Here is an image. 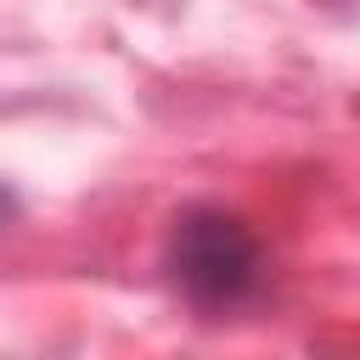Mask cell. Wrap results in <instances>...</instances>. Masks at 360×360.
Returning <instances> with one entry per match:
<instances>
[{"mask_svg": "<svg viewBox=\"0 0 360 360\" xmlns=\"http://www.w3.org/2000/svg\"><path fill=\"white\" fill-rule=\"evenodd\" d=\"M163 281L202 315H231L264 298L270 287V253L259 231L219 208V202H191L169 219L163 236Z\"/></svg>", "mask_w": 360, "mask_h": 360, "instance_id": "obj_1", "label": "cell"}, {"mask_svg": "<svg viewBox=\"0 0 360 360\" xmlns=\"http://www.w3.org/2000/svg\"><path fill=\"white\" fill-rule=\"evenodd\" d=\"M17 214H22V202H17V191H11L6 180H0V231H6V225H11Z\"/></svg>", "mask_w": 360, "mask_h": 360, "instance_id": "obj_2", "label": "cell"}]
</instances>
